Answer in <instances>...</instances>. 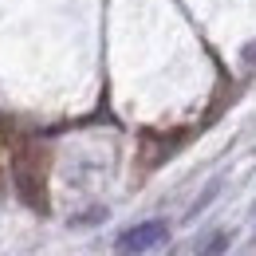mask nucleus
Here are the masks:
<instances>
[{"label":"nucleus","mask_w":256,"mask_h":256,"mask_svg":"<svg viewBox=\"0 0 256 256\" xmlns=\"http://www.w3.org/2000/svg\"><path fill=\"white\" fill-rule=\"evenodd\" d=\"M252 240H256V221H252Z\"/></svg>","instance_id":"nucleus-6"},{"label":"nucleus","mask_w":256,"mask_h":256,"mask_svg":"<svg viewBox=\"0 0 256 256\" xmlns=\"http://www.w3.org/2000/svg\"><path fill=\"white\" fill-rule=\"evenodd\" d=\"M102 217H106V209H91L87 217H71V224H75V228H83V224H98Z\"/></svg>","instance_id":"nucleus-3"},{"label":"nucleus","mask_w":256,"mask_h":256,"mask_svg":"<svg viewBox=\"0 0 256 256\" xmlns=\"http://www.w3.org/2000/svg\"><path fill=\"white\" fill-rule=\"evenodd\" d=\"M166 236H170L166 221H142V224H130L126 232H118L114 248L122 256H142L150 248H158V244H166Z\"/></svg>","instance_id":"nucleus-1"},{"label":"nucleus","mask_w":256,"mask_h":256,"mask_svg":"<svg viewBox=\"0 0 256 256\" xmlns=\"http://www.w3.org/2000/svg\"><path fill=\"white\" fill-rule=\"evenodd\" d=\"M228 244H232V232H224V228H217V232H209V236L201 240V248H197V256H224V252H228Z\"/></svg>","instance_id":"nucleus-2"},{"label":"nucleus","mask_w":256,"mask_h":256,"mask_svg":"<svg viewBox=\"0 0 256 256\" xmlns=\"http://www.w3.org/2000/svg\"><path fill=\"white\" fill-rule=\"evenodd\" d=\"M217 193H221V182H213V186H209V193H201V197H197V205H193V217H197V213H201V209H205V205H209Z\"/></svg>","instance_id":"nucleus-4"},{"label":"nucleus","mask_w":256,"mask_h":256,"mask_svg":"<svg viewBox=\"0 0 256 256\" xmlns=\"http://www.w3.org/2000/svg\"><path fill=\"white\" fill-rule=\"evenodd\" d=\"M244 56H248V64H256V48H248V52H244Z\"/></svg>","instance_id":"nucleus-5"}]
</instances>
